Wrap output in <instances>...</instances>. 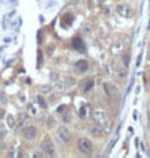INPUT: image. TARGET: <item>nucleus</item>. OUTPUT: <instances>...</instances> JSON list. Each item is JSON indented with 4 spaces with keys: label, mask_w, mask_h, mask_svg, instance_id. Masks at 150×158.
I'll use <instances>...</instances> for the list:
<instances>
[{
    "label": "nucleus",
    "mask_w": 150,
    "mask_h": 158,
    "mask_svg": "<svg viewBox=\"0 0 150 158\" xmlns=\"http://www.w3.org/2000/svg\"><path fill=\"white\" fill-rule=\"evenodd\" d=\"M147 128H149V131H150V111H149V114H147Z\"/></svg>",
    "instance_id": "19"
},
{
    "label": "nucleus",
    "mask_w": 150,
    "mask_h": 158,
    "mask_svg": "<svg viewBox=\"0 0 150 158\" xmlns=\"http://www.w3.org/2000/svg\"><path fill=\"white\" fill-rule=\"evenodd\" d=\"M21 134H23V137H24L26 140H35L38 135V130L35 125H27V127L23 128Z\"/></svg>",
    "instance_id": "6"
},
{
    "label": "nucleus",
    "mask_w": 150,
    "mask_h": 158,
    "mask_svg": "<svg viewBox=\"0 0 150 158\" xmlns=\"http://www.w3.org/2000/svg\"><path fill=\"white\" fill-rule=\"evenodd\" d=\"M147 89H149V92H150V81H147Z\"/></svg>",
    "instance_id": "21"
},
{
    "label": "nucleus",
    "mask_w": 150,
    "mask_h": 158,
    "mask_svg": "<svg viewBox=\"0 0 150 158\" xmlns=\"http://www.w3.org/2000/svg\"><path fill=\"white\" fill-rule=\"evenodd\" d=\"M89 133H90V135H92V137H95V139H102V137H104V134H105V131L101 128L99 125L93 123V125H90Z\"/></svg>",
    "instance_id": "7"
},
{
    "label": "nucleus",
    "mask_w": 150,
    "mask_h": 158,
    "mask_svg": "<svg viewBox=\"0 0 150 158\" xmlns=\"http://www.w3.org/2000/svg\"><path fill=\"white\" fill-rule=\"evenodd\" d=\"M92 121H93V123L99 125L105 133L111 131L112 119L110 118V114L107 111H104V110H95V111H92Z\"/></svg>",
    "instance_id": "1"
},
{
    "label": "nucleus",
    "mask_w": 150,
    "mask_h": 158,
    "mask_svg": "<svg viewBox=\"0 0 150 158\" xmlns=\"http://www.w3.org/2000/svg\"><path fill=\"white\" fill-rule=\"evenodd\" d=\"M93 86H95V80H93V78H86V80L81 83V90H83V92H89V90L93 89Z\"/></svg>",
    "instance_id": "10"
},
{
    "label": "nucleus",
    "mask_w": 150,
    "mask_h": 158,
    "mask_svg": "<svg viewBox=\"0 0 150 158\" xmlns=\"http://www.w3.org/2000/svg\"><path fill=\"white\" fill-rule=\"evenodd\" d=\"M57 137L62 140L63 143H69V142H71V139H72V134H71V131H69V128H68V127L62 125V127H59V128H57Z\"/></svg>",
    "instance_id": "5"
},
{
    "label": "nucleus",
    "mask_w": 150,
    "mask_h": 158,
    "mask_svg": "<svg viewBox=\"0 0 150 158\" xmlns=\"http://www.w3.org/2000/svg\"><path fill=\"white\" fill-rule=\"evenodd\" d=\"M147 60L150 62V50H149V53H147Z\"/></svg>",
    "instance_id": "20"
},
{
    "label": "nucleus",
    "mask_w": 150,
    "mask_h": 158,
    "mask_svg": "<svg viewBox=\"0 0 150 158\" xmlns=\"http://www.w3.org/2000/svg\"><path fill=\"white\" fill-rule=\"evenodd\" d=\"M6 122H8V127H9V128H14V127H15V118H14L12 114H8V116H6Z\"/></svg>",
    "instance_id": "11"
},
{
    "label": "nucleus",
    "mask_w": 150,
    "mask_h": 158,
    "mask_svg": "<svg viewBox=\"0 0 150 158\" xmlns=\"http://www.w3.org/2000/svg\"><path fill=\"white\" fill-rule=\"evenodd\" d=\"M41 151L45 154V157H54L56 155V148H54V143H53L50 135L44 137V140L41 143Z\"/></svg>",
    "instance_id": "2"
},
{
    "label": "nucleus",
    "mask_w": 150,
    "mask_h": 158,
    "mask_svg": "<svg viewBox=\"0 0 150 158\" xmlns=\"http://www.w3.org/2000/svg\"><path fill=\"white\" fill-rule=\"evenodd\" d=\"M123 48V45H122V42H116V44H114V45H112L111 47V51L112 53H117V50H119V51H120V50Z\"/></svg>",
    "instance_id": "12"
},
{
    "label": "nucleus",
    "mask_w": 150,
    "mask_h": 158,
    "mask_svg": "<svg viewBox=\"0 0 150 158\" xmlns=\"http://www.w3.org/2000/svg\"><path fill=\"white\" fill-rule=\"evenodd\" d=\"M80 116H81V118H86V107H81V110H80Z\"/></svg>",
    "instance_id": "18"
},
{
    "label": "nucleus",
    "mask_w": 150,
    "mask_h": 158,
    "mask_svg": "<svg viewBox=\"0 0 150 158\" xmlns=\"http://www.w3.org/2000/svg\"><path fill=\"white\" fill-rule=\"evenodd\" d=\"M104 89H105V94L110 98H117V95H119L117 87L112 85V83H105V85H104Z\"/></svg>",
    "instance_id": "8"
},
{
    "label": "nucleus",
    "mask_w": 150,
    "mask_h": 158,
    "mask_svg": "<svg viewBox=\"0 0 150 158\" xmlns=\"http://www.w3.org/2000/svg\"><path fill=\"white\" fill-rule=\"evenodd\" d=\"M75 69H77V73H80V74L86 73V71L89 69V62L84 60V59L77 60V62H75Z\"/></svg>",
    "instance_id": "9"
},
{
    "label": "nucleus",
    "mask_w": 150,
    "mask_h": 158,
    "mask_svg": "<svg viewBox=\"0 0 150 158\" xmlns=\"http://www.w3.org/2000/svg\"><path fill=\"white\" fill-rule=\"evenodd\" d=\"M38 102H39V106H41V107H45V106H47V104H45V101H44V98H42V97H38Z\"/></svg>",
    "instance_id": "17"
},
{
    "label": "nucleus",
    "mask_w": 150,
    "mask_h": 158,
    "mask_svg": "<svg viewBox=\"0 0 150 158\" xmlns=\"http://www.w3.org/2000/svg\"><path fill=\"white\" fill-rule=\"evenodd\" d=\"M117 75H119L122 80H125V77H126V68H120V69L117 71Z\"/></svg>",
    "instance_id": "15"
},
{
    "label": "nucleus",
    "mask_w": 150,
    "mask_h": 158,
    "mask_svg": "<svg viewBox=\"0 0 150 158\" xmlns=\"http://www.w3.org/2000/svg\"><path fill=\"white\" fill-rule=\"evenodd\" d=\"M78 151L81 152V154H84V155H90L92 154V151H93V143L89 140L87 137H81L80 140H78Z\"/></svg>",
    "instance_id": "3"
},
{
    "label": "nucleus",
    "mask_w": 150,
    "mask_h": 158,
    "mask_svg": "<svg viewBox=\"0 0 150 158\" xmlns=\"http://www.w3.org/2000/svg\"><path fill=\"white\" fill-rule=\"evenodd\" d=\"M123 62H125V66H128V65H129V53H128V51H126L125 56H123Z\"/></svg>",
    "instance_id": "16"
},
{
    "label": "nucleus",
    "mask_w": 150,
    "mask_h": 158,
    "mask_svg": "<svg viewBox=\"0 0 150 158\" xmlns=\"http://www.w3.org/2000/svg\"><path fill=\"white\" fill-rule=\"evenodd\" d=\"M65 83H66V87H69V86L75 85V80L72 78V77H66V78H65Z\"/></svg>",
    "instance_id": "14"
},
{
    "label": "nucleus",
    "mask_w": 150,
    "mask_h": 158,
    "mask_svg": "<svg viewBox=\"0 0 150 158\" xmlns=\"http://www.w3.org/2000/svg\"><path fill=\"white\" fill-rule=\"evenodd\" d=\"M116 12L119 14L120 17H123V18H131L134 15V9L129 5H126V3H119L116 6Z\"/></svg>",
    "instance_id": "4"
},
{
    "label": "nucleus",
    "mask_w": 150,
    "mask_h": 158,
    "mask_svg": "<svg viewBox=\"0 0 150 158\" xmlns=\"http://www.w3.org/2000/svg\"><path fill=\"white\" fill-rule=\"evenodd\" d=\"M74 45H75V47H77V48L84 50V45L81 44V39H78V38H75V39H74Z\"/></svg>",
    "instance_id": "13"
}]
</instances>
